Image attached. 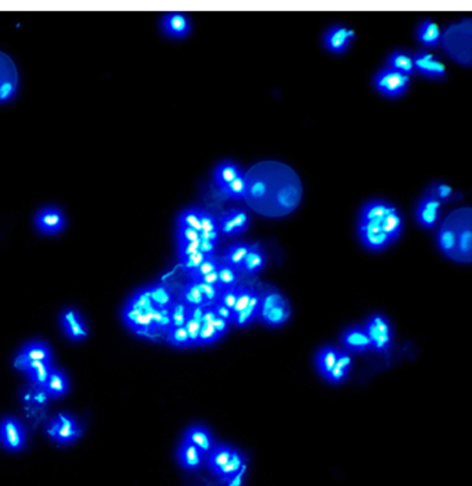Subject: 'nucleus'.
<instances>
[{"mask_svg":"<svg viewBox=\"0 0 472 486\" xmlns=\"http://www.w3.org/2000/svg\"><path fill=\"white\" fill-rule=\"evenodd\" d=\"M200 212L198 210H187L184 211L180 218H179V226L190 228L197 232L201 230V224H200Z\"/></svg>","mask_w":472,"mask_h":486,"instance_id":"40","label":"nucleus"},{"mask_svg":"<svg viewBox=\"0 0 472 486\" xmlns=\"http://www.w3.org/2000/svg\"><path fill=\"white\" fill-rule=\"evenodd\" d=\"M204 308L203 306H193L190 311H189V318L201 323L203 322V316H204Z\"/></svg>","mask_w":472,"mask_h":486,"instance_id":"58","label":"nucleus"},{"mask_svg":"<svg viewBox=\"0 0 472 486\" xmlns=\"http://www.w3.org/2000/svg\"><path fill=\"white\" fill-rule=\"evenodd\" d=\"M200 224H201L200 233L217 232V222H215V218L211 214L200 212Z\"/></svg>","mask_w":472,"mask_h":486,"instance_id":"52","label":"nucleus"},{"mask_svg":"<svg viewBox=\"0 0 472 486\" xmlns=\"http://www.w3.org/2000/svg\"><path fill=\"white\" fill-rule=\"evenodd\" d=\"M244 200L262 217H285L301 203V180L295 171L281 162H259L244 175Z\"/></svg>","mask_w":472,"mask_h":486,"instance_id":"1","label":"nucleus"},{"mask_svg":"<svg viewBox=\"0 0 472 486\" xmlns=\"http://www.w3.org/2000/svg\"><path fill=\"white\" fill-rule=\"evenodd\" d=\"M241 175H242L241 171L237 168L233 162H223L215 171V182L219 187H223Z\"/></svg>","mask_w":472,"mask_h":486,"instance_id":"26","label":"nucleus"},{"mask_svg":"<svg viewBox=\"0 0 472 486\" xmlns=\"http://www.w3.org/2000/svg\"><path fill=\"white\" fill-rule=\"evenodd\" d=\"M49 435L58 444H68L77 439L81 432L77 423L71 417L60 414L58 420L49 428Z\"/></svg>","mask_w":472,"mask_h":486,"instance_id":"8","label":"nucleus"},{"mask_svg":"<svg viewBox=\"0 0 472 486\" xmlns=\"http://www.w3.org/2000/svg\"><path fill=\"white\" fill-rule=\"evenodd\" d=\"M212 326H214V329L218 331V334H221V336L228 330V322L223 320V319H221V318H218V316L215 318Z\"/></svg>","mask_w":472,"mask_h":486,"instance_id":"60","label":"nucleus"},{"mask_svg":"<svg viewBox=\"0 0 472 486\" xmlns=\"http://www.w3.org/2000/svg\"><path fill=\"white\" fill-rule=\"evenodd\" d=\"M266 263V258L265 253L260 251V248L255 244L252 246H249L246 256L242 260V270H245L246 273H256L259 270H262L265 267Z\"/></svg>","mask_w":472,"mask_h":486,"instance_id":"22","label":"nucleus"},{"mask_svg":"<svg viewBox=\"0 0 472 486\" xmlns=\"http://www.w3.org/2000/svg\"><path fill=\"white\" fill-rule=\"evenodd\" d=\"M365 333L371 341V347L375 351H385L391 345V326L385 318L379 315L372 316L367 323Z\"/></svg>","mask_w":472,"mask_h":486,"instance_id":"6","label":"nucleus"},{"mask_svg":"<svg viewBox=\"0 0 472 486\" xmlns=\"http://www.w3.org/2000/svg\"><path fill=\"white\" fill-rule=\"evenodd\" d=\"M381 229L384 230V233L392 240H395L396 237H399L400 232H402V218L398 214V211H393L392 214H389L388 217L384 218V221L381 222Z\"/></svg>","mask_w":472,"mask_h":486,"instance_id":"29","label":"nucleus"},{"mask_svg":"<svg viewBox=\"0 0 472 486\" xmlns=\"http://www.w3.org/2000/svg\"><path fill=\"white\" fill-rule=\"evenodd\" d=\"M35 400L39 402V403H43L46 400V395L45 393H39V395L35 396Z\"/></svg>","mask_w":472,"mask_h":486,"instance_id":"63","label":"nucleus"},{"mask_svg":"<svg viewBox=\"0 0 472 486\" xmlns=\"http://www.w3.org/2000/svg\"><path fill=\"white\" fill-rule=\"evenodd\" d=\"M252 295H253V292L249 291V290H245V288H241V290L237 291L236 304H235V306H233V309H232L233 318H235L236 315H238L239 312H242V311L248 306V304H249Z\"/></svg>","mask_w":472,"mask_h":486,"instance_id":"48","label":"nucleus"},{"mask_svg":"<svg viewBox=\"0 0 472 486\" xmlns=\"http://www.w3.org/2000/svg\"><path fill=\"white\" fill-rule=\"evenodd\" d=\"M248 249L249 246L245 245V244H237V245H233L228 252H226V262L229 266L232 267H241L242 265V260L246 256L248 253Z\"/></svg>","mask_w":472,"mask_h":486,"instance_id":"38","label":"nucleus"},{"mask_svg":"<svg viewBox=\"0 0 472 486\" xmlns=\"http://www.w3.org/2000/svg\"><path fill=\"white\" fill-rule=\"evenodd\" d=\"M352 365V359L349 355L347 354H338V358H337V362H336V366L334 368L331 370V373L329 374V379L331 382H340L343 381L347 374H348V370L349 367Z\"/></svg>","mask_w":472,"mask_h":486,"instance_id":"30","label":"nucleus"},{"mask_svg":"<svg viewBox=\"0 0 472 486\" xmlns=\"http://www.w3.org/2000/svg\"><path fill=\"white\" fill-rule=\"evenodd\" d=\"M446 222L450 225L456 237L455 260L470 263L472 253L471 210H457L446 219Z\"/></svg>","mask_w":472,"mask_h":486,"instance_id":"3","label":"nucleus"},{"mask_svg":"<svg viewBox=\"0 0 472 486\" xmlns=\"http://www.w3.org/2000/svg\"><path fill=\"white\" fill-rule=\"evenodd\" d=\"M200 281H203V283H205V284H210V285H214V287H215V285L218 284V270H215V272H212V273H208L207 276L201 277Z\"/></svg>","mask_w":472,"mask_h":486,"instance_id":"61","label":"nucleus"},{"mask_svg":"<svg viewBox=\"0 0 472 486\" xmlns=\"http://www.w3.org/2000/svg\"><path fill=\"white\" fill-rule=\"evenodd\" d=\"M200 327H201V323L187 318L186 320V324H184V329L187 331V336H189V341L191 345H196L198 344V337H200Z\"/></svg>","mask_w":472,"mask_h":486,"instance_id":"49","label":"nucleus"},{"mask_svg":"<svg viewBox=\"0 0 472 486\" xmlns=\"http://www.w3.org/2000/svg\"><path fill=\"white\" fill-rule=\"evenodd\" d=\"M162 26L165 32L173 38H183L190 32L189 19L180 13L168 14L162 21Z\"/></svg>","mask_w":472,"mask_h":486,"instance_id":"16","label":"nucleus"},{"mask_svg":"<svg viewBox=\"0 0 472 486\" xmlns=\"http://www.w3.org/2000/svg\"><path fill=\"white\" fill-rule=\"evenodd\" d=\"M148 294L157 309H165L171 305V294L164 285H154L148 288Z\"/></svg>","mask_w":472,"mask_h":486,"instance_id":"34","label":"nucleus"},{"mask_svg":"<svg viewBox=\"0 0 472 486\" xmlns=\"http://www.w3.org/2000/svg\"><path fill=\"white\" fill-rule=\"evenodd\" d=\"M248 226V215L244 211H232L221 221V232L229 236L244 233Z\"/></svg>","mask_w":472,"mask_h":486,"instance_id":"15","label":"nucleus"},{"mask_svg":"<svg viewBox=\"0 0 472 486\" xmlns=\"http://www.w3.org/2000/svg\"><path fill=\"white\" fill-rule=\"evenodd\" d=\"M233 453H235V449H232L229 446L215 448L212 452H210V457H208L210 469L217 474L230 460Z\"/></svg>","mask_w":472,"mask_h":486,"instance_id":"25","label":"nucleus"},{"mask_svg":"<svg viewBox=\"0 0 472 486\" xmlns=\"http://www.w3.org/2000/svg\"><path fill=\"white\" fill-rule=\"evenodd\" d=\"M22 355L29 361H40V362H50V351L43 344H31L28 345Z\"/></svg>","mask_w":472,"mask_h":486,"instance_id":"35","label":"nucleus"},{"mask_svg":"<svg viewBox=\"0 0 472 486\" xmlns=\"http://www.w3.org/2000/svg\"><path fill=\"white\" fill-rule=\"evenodd\" d=\"M63 324H64V329L67 331V334L72 338V340H81L84 337L88 336V331H86V327L84 326L82 320L79 319V316L77 315L75 311L72 309H68L63 313Z\"/></svg>","mask_w":472,"mask_h":486,"instance_id":"19","label":"nucleus"},{"mask_svg":"<svg viewBox=\"0 0 472 486\" xmlns=\"http://www.w3.org/2000/svg\"><path fill=\"white\" fill-rule=\"evenodd\" d=\"M183 299L187 305L193 306H203L205 304V299L200 291V288L197 287L196 281H193L191 284H189L184 291H183Z\"/></svg>","mask_w":472,"mask_h":486,"instance_id":"39","label":"nucleus"},{"mask_svg":"<svg viewBox=\"0 0 472 486\" xmlns=\"http://www.w3.org/2000/svg\"><path fill=\"white\" fill-rule=\"evenodd\" d=\"M236 299L237 291L236 290H233V288L225 290V291L221 294V297H219V302H221L222 305H225L226 308H229L230 311L233 309V306H235V304H236Z\"/></svg>","mask_w":472,"mask_h":486,"instance_id":"54","label":"nucleus"},{"mask_svg":"<svg viewBox=\"0 0 472 486\" xmlns=\"http://www.w3.org/2000/svg\"><path fill=\"white\" fill-rule=\"evenodd\" d=\"M418 39L421 43H424L428 47L438 46L441 40V29L439 26L432 21H425L421 24L418 29Z\"/></svg>","mask_w":472,"mask_h":486,"instance_id":"24","label":"nucleus"},{"mask_svg":"<svg viewBox=\"0 0 472 486\" xmlns=\"http://www.w3.org/2000/svg\"><path fill=\"white\" fill-rule=\"evenodd\" d=\"M388 68L393 70V71H398L400 74H404V75H411L414 72V64H413V58L403 53V52H395L389 60H388Z\"/></svg>","mask_w":472,"mask_h":486,"instance_id":"23","label":"nucleus"},{"mask_svg":"<svg viewBox=\"0 0 472 486\" xmlns=\"http://www.w3.org/2000/svg\"><path fill=\"white\" fill-rule=\"evenodd\" d=\"M129 308H133V309H137L140 312H151L155 309L154 304L151 302V298H150V294H148V288L147 290H141L139 291L127 304Z\"/></svg>","mask_w":472,"mask_h":486,"instance_id":"36","label":"nucleus"},{"mask_svg":"<svg viewBox=\"0 0 472 486\" xmlns=\"http://www.w3.org/2000/svg\"><path fill=\"white\" fill-rule=\"evenodd\" d=\"M359 230H360L363 243L371 249H382L391 243V239L384 233L381 226L377 224L360 222Z\"/></svg>","mask_w":472,"mask_h":486,"instance_id":"12","label":"nucleus"},{"mask_svg":"<svg viewBox=\"0 0 472 486\" xmlns=\"http://www.w3.org/2000/svg\"><path fill=\"white\" fill-rule=\"evenodd\" d=\"M245 470H246V466H244L236 476H233L229 481H228V486H242V480H244V474H245Z\"/></svg>","mask_w":472,"mask_h":486,"instance_id":"59","label":"nucleus"},{"mask_svg":"<svg viewBox=\"0 0 472 486\" xmlns=\"http://www.w3.org/2000/svg\"><path fill=\"white\" fill-rule=\"evenodd\" d=\"M46 391L53 395V396H61L67 392L68 389V382L65 375L58 371V370H53L47 378V382L45 385Z\"/></svg>","mask_w":472,"mask_h":486,"instance_id":"27","label":"nucleus"},{"mask_svg":"<svg viewBox=\"0 0 472 486\" xmlns=\"http://www.w3.org/2000/svg\"><path fill=\"white\" fill-rule=\"evenodd\" d=\"M28 363H29V361H28L22 354L15 359V367H18V368H21V370H26Z\"/></svg>","mask_w":472,"mask_h":486,"instance_id":"62","label":"nucleus"},{"mask_svg":"<svg viewBox=\"0 0 472 486\" xmlns=\"http://www.w3.org/2000/svg\"><path fill=\"white\" fill-rule=\"evenodd\" d=\"M26 371L31 373L33 381L40 385V386H45L46 382H47V378L52 373V367H50V362H40V361H32L28 363V367H26Z\"/></svg>","mask_w":472,"mask_h":486,"instance_id":"28","label":"nucleus"},{"mask_svg":"<svg viewBox=\"0 0 472 486\" xmlns=\"http://www.w3.org/2000/svg\"><path fill=\"white\" fill-rule=\"evenodd\" d=\"M18 88V72L14 61L0 52V103L14 97Z\"/></svg>","mask_w":472,"mask_h":486,"instance_id":"5","label":"nucleus"},{"mask_svg":"<svg viewBox=\"0 0 472 486\" xmlns=\"http://www.w3.org/2000/svg\"><path fill=\"white\" fill-rule=\"evenodd\" d=\"M196 284H197V287L200 288V291H201V294H203V297H204L205 301H208V302L217 301V298H218V290H217V287L210 285V284H205V283H203V281H200V280H196Z\"/></svg>","mask_w":472,"mask_h":486,"instance_id":"53","label":"nucleus"},{"mask_svg":"<svg viewBox=\"0 0 472 486\" xmlns=\"http://www.w3.org/2000/svg\"><path fill=\"white\" fill-rule=\"evenodd\" d=\"M393 211H396L395 207L386 204V203H381V201H374L370 203L367 207H364L363 214H361V222H368V224H377L381 225V222L384 221L385 217H388L389 214H392Z\"/></svg>","mask_w":472,"mask_h":486,"instance_id":"17","label":"nucleus"},{"mask_svg":"<svg viewBox=\"0 0 472 486\" xmlns=\"http://www.w3.org/2000/svg\"><path fill=\"white\" fill-rule=\"evenodd\" d=\"M152 323H154V329L157 330H165L172 327V322H171V311L168 308L165 309H154L152 311Z\"/></svg>","mask_w":472,"mask_h":486,"instance_id":"41","label":"nucleus"},{"mask_svg":"<svg viewBox=\"0 0 472 486\" xmlns=\"http://www.w3.org/2000/svg\"><path fill=\"white\" fill-rule=\"evenodd\" d=\"M168 340L176 345V347H187L190 345V341H189V336H187V331L183 327H172V330L169 331V336H168Z\"/></svg>","mask_w":472,"mask_h":486,"instance_id":"46","label":"nucleus"},{"mask_svg":"<svg viewBox=\"0 0 472 486\" xmlns=\"http://www.w3.org/2000/svg\"><path fill=\"white\" fill-rule=\"evenodd\" d=\"M259 302H260V298L253 292V295H252V298H251L248 306H246L242 312H239L238 315H236V316L233 318L235 323L238 324V326H246L248 323H251L252 319L256 316V313H258V311H259Z\"/></svg>","mask_w":472,"mask_h":486,"instance_id":"31","label":"nucleus"},{"mask_svg":"<svg viewBox=\"0 0 472 486\" xmlns=\"http://www.w3.org/2000/svg\"><path fill=\"white\" fill-rule=\"evenodd\" d=\"M214 251H215V243L200 239V252H203L205 256H212Z\"/></svg>","mask_w":472,"mask_h":486,"instance_id":"57","label":"nucleus"},{"mask_svg":"<svg viewBox=\"0 0 472 486\" xmlns=\"http://www.w3.org/2000/svg\"><path fill=\"white\" fill-rule=\"evenodd\" d=\"M338 358V352L334 348H324L319 356H317V365L319 370L324 377H329V374L331 373V370L334 368L336 362Z\"/></svg>","mask_w":472,"mask_h":486,"instance_id":"33","label":"nucleus"},{"mask_svg":"<svg viewBox=\"0 0 472 486\" xmlns=\"http://www.w3.org/2000/svg\"><path fill=\"white\" fill-rule=\"evenodd\" d=\"M409 82H410V78L407 75L393 71L391 68L382 70L375 77L377 89L388 97L402 96L407 91Z\"/></svg>","mask_w":472,"mask_h":486,"instance_id":"4","label":"nucleus"},{"mask_svg":"<svg viewBox=\"0 0 472 486\" xmlns=\"http://www.w3.org/2000/svg\"><path fill=\"white\" fill-rule=\"evenodd\" d=\"M441 212V201L434 198L432 196L424 197L417 208V219L421 226L431 229L436 225Z\"/></svg>","mask_w":472,"mask_h":486,"instance_id":"10","label":"nucleus"},{"mask_svg":"<svg viewBox=\"0 0 472 486\" xmlns=\"http://www.w3.org/2000/svg\"><path fill=\"white\" fill-rule=\"evenodd\" d=\"M179 243H193V242H198L200 240V232L190 229V228H184V226H179Z\"/></svg>","mask_w":472,"mask_h":486,"instance_id":"51","label":"nucleus"},{"mask_svg":"<svg viewBox=\"0 0 472 486\" xmlns=\"http://www.w3.org/2000/svg\"><path fill=\"white\" fill-rule=\"evenodd\" d=\"M221 334L214 329L212 324L210 323H201L200 327V337H198V344H212L215 343Z\"/></svg>","mask_w":472,"mask_h":486,"instance_id":"45","label":"nucleus"},{"mask_svg":"<svg viewBox=\"0 0 472 486\" xmlns=\"http://www.w3.org/2000/svg\"><path fill=\"white\" fill-rule=\"evenodd\" d=\"M244 466H245V463H244L242 456H241L237 450H235V453H233V456L230 457V460L217 473V476H218L219 478L225 480V481H229L233 476H236L237 473H238Z\"/></svg>","mask_w":472,"mask_h":486,"instance_id":"32","label":"nucleus"},{"mask_svg":"<svg viewBox=\"0 0 472 486\" xmlns=\"http://www.w3.org/2000/svg\"><path fill=\"white\" fill-rule=\"evenodd\" d=\"M414 70H417L420 74L430 77V78H445L446 70L445 65L435 60L432 54L430 53H418L413 58Z\"/></svg>","mask_w":472,"mask_h":486,"instance_id":"11","label":"nucleus"},{"mask_svg":"<svg viewBox=\"0 0 472 486\" xmlns=\"http://www.w3.org/2000/svg\"><path fill=\"white\" fill-rule=\"evenodd\" d=\"M36 226L43 233H58L65 226V218L58 208H45L36 217Z\"/></svg>","mask_w":472,"mask_h":486,"instance_id":"9","label":"nucleus"},{"mask_svg":"<svg viewBox=\"0 0 472 486\" xmlns=\"http://www.w3.org/2000/svg\"><path fill=\"white\" fill-rule=\"evenodd\" d=\"M214 312H215V315H217L218 318H221V319H223V320H226V322L233 320V313H232V311H230L229 308H226L225 305H222L221 302H218V304L215 305Z\"/></svg>","mask_w":472,"mask_h":486,"instance_id":"56","label":"nucleus"},{"mask_svg":"<svg viewBox=\"0 0 472 486\" xmlns=\"http://www.w3.org/2000/svg\"><path fill=\"white\" fill-rule=\"evenodd\" d=\"M352 38H354L352 29H348L344 26H334L327 32L324 43L330 52L341 54L348 49Z\"/></svg>","mask_w":472,"mask_h":486,"instance_id":"13","label":"nucleus"},{"mask_svg":"<svg viewBox=\"0 0 472 486\" xmlns=\"http://www.w3.org/2000/svg\"><path fill=\"white\" fill-rule=\"evenodd\" d=\"M178 457H179L180 464L186 470H197L203 463V453L196 446H193L191 444H189L186 441H183V444L179 449Z\"/></svg>","mask_w":472,"mask_h":486,"instance_id":"18","label":"nucleus"},{"mask_svg":"<svg viewBox=\"0 0 472 486\" xmlns=\"http://www.w3.org/2000/svg\"><path fill=\"white\" fill-rule=\"evenodd\" d=\"M430 196H432L434 198H436L438 201H449L453 198V190L450 186L443 185V183H436L434 185L430 191Z\"/></svg>","mask_w":472,"mask_h":486,"instance_id":"44","label":"nucleus"},{"mask_svg":"<svg viewBox=\"0 0 472 486\" xmlns=\"http://www.w3.org/2000/svg\"><path fill=\"white\" fill-rule=\"evenodd\" d=\"M218 262L215 260L214 256H207L205 260L193 272V276L196 277V280H200L201 277L207 276L208 273H212L215 270H218Z\"/></svg>","mask_w":472,"mask_h":486,"instance_id":"47","label":"nucleus"},{"mask_svg":"<svg viewBox=\"0 0 472 486\" xmlns=\"http://www.w3.org/2000/svg\"><path fill=\"white\" fill-rule=\"evenodd\" d=\"M205 255L203 253V252H196V253H193V255H190V256H187V258H184L183 259V267L186 269V270H190L191 273L205 260Z\"/></svg>","mask_w":472,"mask_h":486,"instance_id":"50","label":"nucleus"},{"mask_svg":"<svg viewBox=\"0 0 472 486\" xmlns=\"http://www.w3.org/2000/svg\"><path fill=\"white\" fill-rule=\"evenodd\" d=\"M237 274L235 269L229 265H222L218 267V284L221 287L230 288L236 283Z\"/></svg>","mask_w":472,"mask_h":486,"instance_id":"42","label":"nucleus"},{"mask_svg":"<svg viewBox=\"0 0 472 486\" xmlns=\"http://www.w3.org/2000/svg\"><path fill=\"white\" fill-rule=\"evenodd\" d=\"M200 251V240L198 242H193V243L180 244V256L184 259L196 252Z\"/></svg>","mask_w":472,"mask_h":486,"instance_id":"55","label":"nucleus"},{"mask_svg":"<svg viewBox=\"0 0 472 486\" xmlns=\"http://www.w3.org/2000/svg\"><path fill=\"white\" fill-rule=\"evenodd\" d=\"M184 441L191 444L193 446H196L203 455L210 453L212 450V446H214V439H212L210 431L205 430L204 427H200V425L191 427L186 432Z\"/></svg>","mask_w":472,"mask_h":486,"instance_id":"14","label":"nucleus"},{"mask_svg":"<svg viewBox=\"0 0 472 486\" xmlns=\"http://www.w3.org/2000/svg\"><path fill=\"white\" fill-rule=\"evenodd\" d=\"M222 193L232 200H241L244 198V193H245V180H244V175L238 176L233 182L228 183L226 186L221 187Z\"/></svg>","mask_w":472,"mask_h":486,"instance_id":"37","label":"nucleus"},{"mask_svg":"<svg viewBox=\"0 0 472 486\" xmlns=\"http://www.w3.org/2000/svg\"><path fill=\"white\" fill-rule=\"evenodd\" d=\"M343 341H344V344L349 350L356 351V352H361V351H365V350L371 348V341H370L365 330L364 329H359V327H354V329L348 330L344 334Z\"/></svg>","mask_w":472,"mask_h":486,"instance_id":"21","label":"nucleus"},{"mask_svg":"<svg viewBox=\"0 0 472 486\" xmlns=\"http://www.w3.org/2000/svg\"><path fill=\"white\" fill-rule=\"evenodd\" d=\"M0 441L8 450H21L25 445V434L15 420L6 418L0 424Z\"/></svg>","mask_w":472,"mask_h":486,"instance_id":"7","label":"nucleus"},{"mask_svg":"<svg viewBox=\"0 0 472 486\" xmlns=\"http://www.w3.org/2000/svg\"><path fill=\"white\" fill-rule=\"evenodd\" d=\"M290 315H291V309H290L287 299L284 298L280 304L273 306L270 311L263 313L260 318L266 324L277 327V326L287 323V320L290 319Z\"/></svg>","mask_w":472,"mask_h":486,"instance_id":"20","label":"nucleus"},{"mask_svg":"<svg viewBox=\"0 0 472 486\" xmlns=\"http://www.w3.org/2000/svg\"><path fill=\"white\" fill-rule=\"evenodd\" d=\"M471 21L466 19L462 24L452 25L442 38L449 56L467 67L471 65Z\"/></svg>","mask_w":472,"mask_h":486,"instance_id":"2","label":"nucleus"},{"mask_svg":"<svg viewBox=\"0 0 472 486\" xmlns=\"http://www.w3.org/2000/svg\"><path fill=\"white\" fill-rule=\"evenodd\" d=\"M189 318V311L186 305L176 304L171 311V322L172 327H183L186 324V320Z\"/></svg>","mask_w":472,"mask_h":486,"instance_id":"43","label":"nucleus"}]
</instances>
